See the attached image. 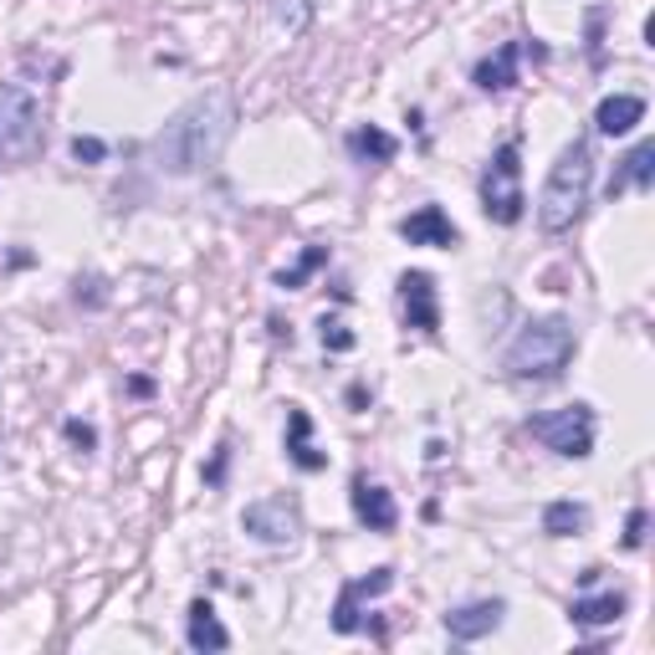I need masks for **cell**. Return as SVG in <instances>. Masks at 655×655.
<instances>
[{"label": "cell", "instance_id": "1", "mask_svg": "<svg viewBox=\"0 0 655 655\" xmlns=\"http://www.w3.org/2000/svg\"><path fill=\"white\" fill-rule=\"evenodd\" d=\"M231 134H236V98L226 88H211V93L190 98L154 134V164L174 180H190V174L211 170L226 154Z\"/></svg>", "mask_w": 655, "mask_h": 655}, {"label": "cell", "instance_id": "2", "mask_svg": "<svg viewBox=\"0 0 655 655\" xmlns=\"http://www.w3.org/2000/svg\"><path fill=\"white\" fill-rule=\"evenodd\" d=\"M589 190H594V149H589L584 139H574V144L559 154V164L549 170L543 195H538V226L549 231V236H563V231L584 215Z\"/></svg>", "mask_w": 655, "mask_h": 655}, {"label": "cell", "instance_id": "3", "mask_svg": "<svg viewBox=\"0 0 655 655\" xmlns=\"http://www.w3.org/2000/svg\"><path fill=\"white\" fill-rule=\"evenodd\" d=\"M574 359V323L569 318H538L528 323L508 348V375L512 379H559Z\"/></svg>", "mask_w": 655, "mask_h": 655}, {"label": "cell", "instance_id": "4", "mask_svg": "<svg viewBox=\"0 0 655 655\" xmlns=\"http://www.w3.org/2000/svg\"><path fill=\"white\" fill-rule=\"evenodd\" d=\"M482 211L497 226H518L528 201H522V154L518 144H502L482 174Z\"/></svg>", "mask_w": 655, "mask_h": 655}, {"label": "cell", "instance_id": "5", "mask_svg": "<svg viewBox=\"0 0 655 655\" xmlns=\"http://www.w3.org/2000/svg\"><path fill=\"white\" fill-rule=\"evenodd\" d=\"M528 430H533V441H543L549 451L569 456V461H584L594 451V410L589 405H563V410L533 415Z\"/></svg>", "mask_w": 655, "mask_h": 655}, {"label": "cell", "instance_id": "6", "mask_svg": "<svg viewBox=\"0 0 655 655\" xmlns=\"http://www.w3.org/2000/svg\"><path fill=\"white\" fill-rule=\"evenodd\" d=\"M242 528L256 543H267V549H287V543H297V533H303V502H297L293 492L262 497V502H252V508L242 512Z\"/></svg>", "mask_w": 655, "mask_h": 655}, {"label": "cell", "instance_id": "7", "mask_svg": "<svg viewBox=\"0 0 655 655\" xmlns=\"http://www.w3.org/2000/svg\"><path fill=\"white\" fill-rule=\"evenodd\" d=\"M41 108L27 88H0V154H21L37 144Z\"/></svg>", "mask_w": 655, "mask_h": 655}, {"label": "cell", "instance_id": "8", "mask_svg": "<svg viewBox=\"0 0 655 655\" xmlns=\"http://www.w3.org/2000/svg\"><path fill=\"white\" fill-rule=\"evenodd\" d=\"M389 589H395V569H375L369 579L344 584V594H338V604H334V630H338V635H354V630L364 625L359 604L364 600H379V594H389Z\"/></svg>", "mask_w": 655, "mask_h": 655}, {"label": "cell", "instance_id": "9", "mask_svg": "<svg viewBox=\"0 0 655 655\" xmlns=\"http://www.w3.org/2000/svg\"><path fill=\"white\" fill-rule=\"evenodd\" d=\"M400 303H405V323L420 328V334H436L441 328V308H436V282L426 272H405L400 277Z\"/></svg>", "mask_w": 655, "mask_h": 655}, {"label": "cell", "instance_id": "10", "mask_svg": "<svg viewBox=\"0 0 655 655\" xmlns=\"http://www.w3.org/2000/svg\"><path fill=\"white\" fill-rule=\"evenodd\" d=\"M502 620H508V604L502 600H477V604H461V610L446 615V635H451V641H482V635L502 630Z\"/></svg>", "mask_w": 655, "mask_h": 655}, {"label": "cell", "instance_id": "11", "mask_svg": "<svg viewBox=\"0 0 655 655\" xmlns=\"http://www.w3.org/2000/svg\"><path fill=\"white\" fill-rule=\"evenodd\" d=\"M400 236L410 246H446V252H451V246H461V231L451 226V215H446L441 205H420L415 215H405Z\"/></svg>", "mask_w": 655, "mask_h": 655}, {"label": "cell", "instance_id": "12", "mask_svg": "<svg viewBox=\"0 0 655 655\" xmlns=\"http://www.w3.org/2000/svg\"><path fill=\"white\" fill-rule=\"evenodd\" d=\"M354 512H359L364 528H375V533H395V522H400V508H395V497L385 492L379 482H354Z\"/></svg>", "mask_w": 655, "mask_h": 655}, {"label": "cell", "instance_id": "13", "mask_svg": "<svg viewBox=\"0 0 655 655\" xmlns=\"http://www.w3.org/2000/svg\"><path fill=\"white\" fill-rule=\"evenodd\" d=\"M641 119H645V98L615 93V98H604V103H600V113H594V129H600V134H610V139H620V134H630V129H635Z\"/></svg>", "mask_w": 655, "mask_h": 655}, {"label": "cell", "instance_id": "14", "mask_svg": "<svg viewBox=\"0 0 655 655\" xmlns=\"http://www.w3.org/2000/svg\"><path fill=\"white\" fill-rule=\"evenodd\" d=\"M185 641H190V651H226L231 630L215 620L211 604L195 600V604H190V620H185Z\"/></svg>", "mask_w": 655, "mask_h": 655}, {"label": "cell", "instance_id": "15", "mask_svg": "<svg viewBox=\"0 0 655 655\" xmlns=\"http://www.w3.org/2000/svg\"><path fill=\"white\" fill-rule=\"evenodd\" d=\"M518 57H522V47H518V41H508V47H497V57L477 62L471 82H477L482 93H502V88H512V82H518Z\"/></svg>", "mask_w": 655, "mask_h": 655}, {"label": "cell", "instance_id": "16", "mask_svg": "<svg viewBox=\"0 0 655 655\" xmlns=\"http://www.w3.org/2000/svg\"><path fill=\"white\" fill-rule=\"evenodd\" d=\"M308 430H313L308 410H297V405H293V410H287V456H293V467H303V471H323V461H328V456L313 451Z\"/></svg>", "mask_w": 655, "mask_h": 655}, {"label": "cell", "instance_id": "17", "mask_svg": "<svg viewBox=\"0 0 655 655\" xmlns=\"http://www.w3.org/2000/svg\"><path fill=\"white\" fill-rule=\"evenodd\" d=\"M348 154H354L359 164H389L395 154H400V144H395L385 129L364 123V129H354V134H348Z\"/></svg>", "mask_w": 655, "mask_h": 655}, {"label": "cell", "instance_id": "18", "mask_svg": "<svg viewBox=\"0 0 655 655\" xmlns=\"http://www.w3.org/2000/svg\"><path fill=\"white\" fill-rule=\"evenodd\" d=\"M625 615V594H589V600H574V610H569V620L574 625H584V630H594V625H615V620Z\"/></svg>", "mask_w": 655, "mask_h": 655}, {"label": "cell", "instance_id": "19", "mask_svg": "<svg viewBox=\"0 0 655 655\" xmlns=\"http://www.w3.org/2000/svg\"><path fill=\"white\" fill-rule=\"evenodd\" d=\"M589 528V508L584 502H549L543 508V533L549 538H574Z\"/></svg>", "mask_w": 655, "mask_h": 655}, {"label": "cell", "instance_id": "20", "mask_svg": "<svg viewBox=\"0 0 655 655\" xmlns=\"http://www.w3.org/2000/svg\"><path fill=\"white\" fill-rule=\"evenodd\" d=\"M651 160H655V144H641V149H635V154H630V160H625V180H630V185H651ZM625 180H615V185H610V190H620V185H625Z\"/></svg>", "mask_w": 655, "mask_h": 655}, {"label": "cell", "instance_id": "21", "mask_svg": "<svg viewBox=\"0 0 655 655\" xmlns=\"http://www.w3.org/2000/svg\"><path fill=\"white\" fill-rule=\"evenodd\" d=\"M323 256H328L323 246H308V252H303V262H297L293 272H282V277H277V287H287V293H293V287H303V282H308V272L323 267Z\"/></svg>", "mask_w": 655, "mask_h": 655}, {"label": "cell", "instance_id": "22", "mask_svg": "<svg viewBox=\"0 0 655 655\" xmlns=\"http://www.w3.org/2000/svg\"><path fill=\"white\" fill-rule=\"evenodd\" d=\"M68 441L78 446V451H93V446H98V430H93V426H82V420H68Z\"/></svg>", "mask_w": 655, "mask_h": 655}, {"label": "cell", "instance_id": "23", "mask_svg": "<svg viewBox=\"0 0 655 655\" xmlns=\"http://www.w3.org/2000/svg\"><path fill=\"white\" fill-rule=\"evenodd\" d=\"M72 154H78V160H88V164H98L108 149H103V139H72Z\"/></svg>", "mask_w": 655, "mask_h": 655}, {"label": "cell", "instance_id": "24", "mask_svg": "<svg viewBox=\"0 0 655 655\" xmlns=\"http://www.w3.org/2000/svg\"><path fill=\"white\" fill-rule=\"evenodd\" d=\"M323 344H328V348H354V334L338 328V323H323Z\"/></svg>", "mask_w": 655, "mask_h": 655}, {"label": "cell", "instance_id": "25", "mask_svg": "<svg viewBox=\"0 0 655 655\" xmlns=\"http://www.w3.org/2000/svg\"><path fill=\"white\" fill-rule=\"evenodd\" d=\"M645 543V512H630V528H625V549H641Z\"/></svg>", "mask_w": 655, "mask_h": 655}, {"label": "cell", "instance_id": "26", "mask_svg": "<svg viewBox=\"0 0 655 655\" xmlns=\"http://www.w3.org/2000/svg\"><path fill=\"white\" fill-rule=\"evenodd\" d=\"M226 456H231V446H221V451H215V461L205 467V482H221V477H226Z\"/></svg>", "mask_w": 655, "mask_h": 655}, {"label": "cell", "instance_id": "27", "mask_svg": "<svg viewBox=\"0 0 655 655\" xmlns=\"http://www.w3.org/2000/svg\"><path fill=\"white\" fill-rule=\"evenodd\" d=\"M282 16H287V6H282ZM303 21H308V6H303V0H293V31L303 27Z\"/></svg>", "mask_w": 655, "mask_h": 655}]
</instances>
